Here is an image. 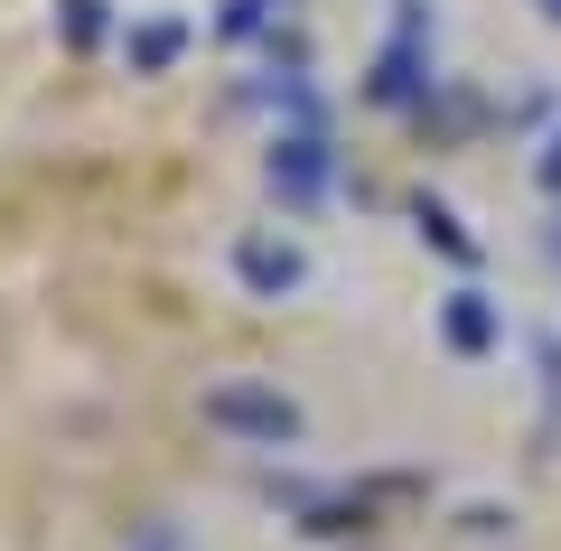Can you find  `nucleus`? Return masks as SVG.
Wrapping results in <instances>:
<instances>
[{
    "instance_id": "1",
    "label": "nucleus",
    "mask_w": 561,
    "mask_h": 551,
    "mask_svg": "<svg viewBox=\"0 0 561 551\" xmlns=\"http://www.w3.org/2000/svg\"><path fill=\"white\" fill-rule=\"evenodd\" d=\"M197 421H206V431H225V439H243V449H290V439L309 431L300 402L280 393V383H206Z\"/></svg>"
},
{
    "instance_id": "2",
    "label": "nucleus",
    "mask_w": 561,
    "mask_h": 551,
    "mask_svg": "<svg viewBox=\"0 0 561 551\" xmlns=\"http://www.w3.org/2000/svg\"><path fill=\"white\" fill-rule=\"evenodd\" d=\"M234 280L253 299H290V290H309V253L290 234H234Z\"/></svg>"
},
{
    "instance_id": "3",
    "label": "nucleus",
    "mask_w": 561,
    "mask_h": 551,
    "mask_svg": "<svg viewBox=\"0 0 561 551\" xmlns=\"http://www.w3.org/2000/svg\"><path fill=\"white\" fill-rule=\"evenodd\" d=\"M440 336H449L459 355H486V346H496V309H486V290H449Z\"/></svg>"
},
{
    "instance_id": "4",
    "label": "nucleus",
    "mask_w": 561,
    "mask_h": 551,
    "mask_svg": "<svg viewBox=\"0 0 561 551\" xmlns=\"http://www.w3.org/2000/svg\"><path fill=\"white\" fill-rule=\"evenodd\" d=\"M319 177H328L319 140H280V150H272V187H280V197H319Z\"/></svg>"
},
{
    "instance_id": "5",
    "label": "nucleus",
    "mask_w": 561,
    "mask_h": 551,
    "mask_svg": "<svg viewBox=\"0 0 561 551\" xmlns=\"http://www.w3.org/2000/svg\"><path fill=\"white\" fill-rule=\"evenodd\" d=\"M179 47H187L179 20H140V28H131V66H140V76H150V66H169Z\"/></svg>"
},
{
    "instance_id": "6",
    "label": "nucleus",
    "mask_w": 561,
    "mask_h": 551,
    "mask_svg": "<svg viewBox=\"0 0 561 551\" xmlns=\"http://www.w3.org/2000/svg\"><path fill=\"white\" fill-rule=\"evenodd\" d=\"M272 20H290V0H225V20H216V38H262Z\"/></svg>"
},
{
    "instance_id": "7",
    "label": "nucleus",
    "mask_w": 561,
    "mask_h": 551,
    "mask_svg": "<svg viewBox=\"0 0 561 551\" xmlns=\"http://www.w3.org/2000/svg\"><path fill=\"white\" fill-rule=\"evenodd\" d=\"M421 234H431V243H449V253H468V234L449 225V206H421Z\"/></svg>"
},
{
    "instance_id": "8",
    "label": "nucleus",
    "mask_w": 561,
    "mask_h": 551,
    "mask_svg": "<svg viewBox=\"0 0 561 551\" xmlns=\"http://www.w3.org/2000/svg\"><path fill=\"white\" fill-rule=\"evenodd\" d=\"M534 177H542V187H552V197H561V131L542 140V159H534Z\"/></svg>"
},
{
    "instance_id": "9",
    "label": "nucleus",
    "mask_w": 561,
    "mask_h": 551,
    "mask_svg": "<svg viewBox=\"0 0 561 551\" xmlns=\"http://www.w3.org/2000/svg\"><path fill=\"white\" fill-rule=\"evenodd\" d=\"M66 28H76V47L94 38V28H103V20H94V0H66Z\"/></svg>"
},
{
    "instance_id": "10",
    "label": "nucleus",
    "mask_w": 561,
    "mask_h": 551,
    "mask_svg": "<svg viewBox=\"0 0 561 551\" xmlns=\"http://www.w3.org/2000/svg\"><path fill=\"white\" fill-rule=\"evenodd\" d=\"M131 551H187V542H179V532L160 524V532H150V542H131Z\"/></svg>"
},
{
    "instance_id": "11",
    "label": "nucleus",
    "mask_w": 561,
    "mask_h": 551,
    "mask_svg": "<svg viewBox=\"0 0 561 551\" xmlns=\"http://www.w3.org/2000/svg\"><path fill=\"white\" fill-rule=\"evenodd\" d=\"M542 20H552V28H561V0H542Z\"/></svg>"
}]
</instances>
